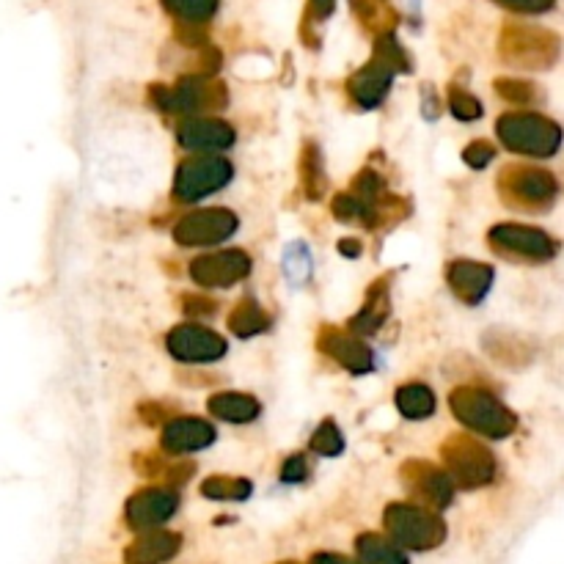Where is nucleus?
I'll list each match as a JSON object with an SVG mask.
<instances>
[{"mask_svg": "<svg viewBox=\"0 0 564 564\" xmlns=\"http://www.w3.org/2000/svg\"><path fill=\"white\" fill-rule=\"evenodd\" d=\"M496 91L504 97L507 102H515V105H529L537 94H534V86L531 83H523V80H496Z\"/></svg>", "mask_w": 564, "mask_h": 564, "instance_id": "obj_31", "label": "nucleus"}, {"mask_svg": "<svg viewBox=\"0 0 564 564\" xmlns=\"http://www.w3.org/2000/svg\"><path fill=\"white\" fill-rule=\"evenodd\" d=\"M388 534L410 551H430L446 540L443 520L419 504H391L383 515Z\"/></svg>", "mask_w": 564, "mask_h": 564, "instance_id": "obj_4", "label": "nucleus"}, {"mask_svg": "<svg viewBox=\"0 0 564 564\" xmlns=\"http://www.w3.org/2000/svg\"><path fill=\"white\" fill-rule=\"evenodd\" d=\"M339 251H342L344 256H358L361 254V245L355 243V240H342V243H339Z\"/></svg>", "mask_w": 564, "mask_h": 564, "instance_id": "obj_39", "label": "nucleus"}, {"mask_svg": "<svg viewBox=\"0 0 564 564\" xmlns=\"http://www.w3.org/2000/svg\"><path fill=\"white\" fill-rule=\"evenodd\" d=\"M388 314V292L383 287H375L369 292V300L364 303L361 314H355L350 328L355 333H375Z\"/></svg>", "mask_w": 564, "mask_h": 564, "instance_id": "obj_25", "label": "nucleus"}, {"mask_svg": "<svg viewBox=\"0 0 564 564\" xmlns=\"http://www.w3.org/2000/svg\"><path fill=\"white\" fill-rule=\"evenodd\" d=\"M498 188L504 193V199L515 207H526V210H542L551 207L556 196H559V182L551 171L542 168H507L501 174Z\"/></svg>", "mask_w": 564, "mask_h": 564, "instance_id": "obj_7", "label": "nucleus"}, {"mask_svg": "<svg viewBox=\"0 0 564 564\" xmlns=\"http://www.w3.org/2000/svg\"><path fill=\"white\" fill-rule=\"evenodd\" d=\"M441 457L446 465L443 474L449 476L452 485L465 487V490L490 485L496 476V457L487 446L468 435H449V441L443 443Z\"/></svg>", "mask_w": 564, "mask_h": 564, "instance_id": "obj_3", "label": "nucleus"}, {"mask_svg": "<svg viewBox=\"0 0 564 564\" xmlns=\"http://www.w3.org/2000/svg\"><path fill=\"white\" fill-rule=\"evenodd\" d=\"M234 168L226 157L218 155H196L185 160L177 171L174 182V196L179 201H199L210 196L215 190L229 185Z\"/></svg>", "mask_w": 564, "mask_h": 564, "instance_id": "obj_6", "label": "nucleus"}, {"mask_svg": "<svg viewBox=\"0 0 564 564\" xmlns=\"http://www.w3.org/2000/svg\"><path fill=\"white\" fill-rule=\"evenodd\" d=\"M490 245L507 256H520V259H537L548 262L559 251V243L551 234L523 226V223H498L490 229Z\"/></svg>", "mask_w": 564, "mask_h": 564, "instance_id": "obj_9", "label": "nucleus"}, {"mask_svg": "<svg viewBox=\"0 0 564 564\" xmlns=\"http://www.w3.org/2000/svg\"><path fill=\"white\" fill-rule=\"evenodd\" d=\"M309 564H361V562H353V559H347L342 553H314Z\"/></svg>", "mask_w": 564, "mask_h": 564, "instance_id": "obj_36", "label": "nucleus"}, {"mask_svg": "<svg viewBox=\"0 0 564 564\" xmlns=\"http://www.w3.org/2000/svg\"><path fill=\"white\" fill-rule=\"evenodd\" d=\"M309 474V465H306V457L303 454H292L284 468H281V479L287 482V485H295V482H303Z\"/></svg>", "mask_w": 564, "mask_h": 564, "instance_id": "obj_34", "label": "nucleus"}, {"mask_svg": "<svg viewBox=\"0 0 564 564\" xmlns=\"http://www.w3.org/2000/svg\"><path fill=\"white\" fill-rule=\"evenodd\" d=\"M449 108L460 122H474L482 116V102L476 100L474 94L457 89V86H452V91H449Z\"/></svg>", "mask_w": 564, "mask_h": 564, "instance_id": "obj_30", "label": "nucleus"}, {"mask_svg": "<svg viewBox=\"0 0 564 564\" xmlns=\"http://www.w3.org/2000/svg\"><path fill=\"white\" fill-rule=\"evenodd\" d=\"M501 144L509 152L531 157H551L562 144L559 124L545 119L540 113H504L496 124Z\"/></svg>", "mask_w": 564, "mask_h": 564, "instance_id": "obj_1", "label": "nucleus"}, {"mask_svg": "<svg viewBox=\"0 0 564 564\" xmlns=\"http://www.w3.org/2000/svg\"><path fill=\"white\" fill-rule=\"evenodd\" d=\"M355 548H358L361 564H408L405 553L380 534H361Z\"/></svg>", "mask_w": 564, "mask_h": 564, "instance_id": "obj_23", "label": "nucleus"}, {"mask_svg": "<svg viewBox=\"0 0 564 564\" xmlns=\"http://www.w3.org/2000/svg\"><path fill=\"white\" fill-rule=\"evenodd\" d=\"M402 482L410 490V496L419 498L424 509H443L452 504L454 485L441 468L424 463V460H408L402 465Z\"/></svg>", "mask_w": 564, "mask_h": 564, "instance_id": "obj_12", "label": "nucleus"}, {"mask_svg": "<svg viewBox=\"0 0 564 564\" xmlns=\"http://www.w3.org/2000/svg\"><path fill=\"white\" fill-rule=\"evenodd\" d=\"M493 157H496V146L490 144V141H476V144H471L463 152V160L471 168H485Z\"/></svg>", "mask_w": 564, "mask_h": 564, "instance_id": "obj_33", "label": "nucleus"}, {"mask_svg": "<svg viewBox=\"0 0 564 564\" xmlns=\"http://www.w3.org/2000/svg\"><path fill=\"white\" fill-rule=\"evenodd\" d=\"M300 171H303V188L309 193V199H320L322 190H325V174H322V157L314 144L306 146Z\"/></svg>", "mask_w": 564, "mask_h": 564, "instance_id": "obj_28", "label": "nucleus"}, {"mask_svg": "<svg viewBox=\"0 0 564 564\" xmlns=\"http://www.w3.org/2000/svg\"><path fill=\"white\" fill-rule=\"evenodd\" d=\"M215 441V427L204 419H174L163 430V449L171 454H188L207 449Z\"/></svg>", "mask_w": 564, "mask_h": 564, "instance_id": "obj_17", "label": "nucleus"}, {"mask_svg": "<svg viewBox=\"0 0 564 564\" xmlns=\"http://www.w3.org/2000/svg\"><path fill=\"white\" fill-rule=\"evenodd\" d=\"M284 267H287V273L292 281H306L311 273V256L309 251L303 248V245H292L287 254V262H284Z\"/></svg>", "mask_w": 564, "mask_h": 564, "instance_id": "obj_32", "label": "nucleus"}, {"mask_svg": "<svg viewBox=\"0 0 564 564\" xmlns=\"http://www.w3.org/2000/svg\"><path fill=\"white\" fill-rule=\"evenodd\" d=\"M177 504V493H171V490H160V487L138 490L127 501V523L135 531H155L160 523H166L177 512Z\"/></svg>", "mask_w": 564, "mask_h": 564, "instance_id": "obj_14", "label": "nucleus"}, {"mask_svg": "<svg viewBox=\"0 0 564 564\" xmlns=\"http://www.w3.org/2000/svg\"><path fill=\"white\" fill-rule=\"evenodd\" d=\"M311 449L317 454H322V457H336V454H342L344 438L342 432H339V427H336L331 419L322 421L320 427H317L314 438H311Z\"/></svg>", "mask_w": 564, "mask_h": 564, "instance_id": "obj_29", "label": "nucleus"}, {"mask_svg": "<svg viewBox=\"0 0 564 564\" xmlns=\"http://www.w3.org/2000/svg\"><path fill=\"white\" fill-rule=\"evenodd\" d=\"M311 12L317 20H325L333 12V0H311Z\"/></svg>", "mask_w": 564, "mask_h": 564, "instance_id": "obj_38", "label": "nucleus"}, {"mask_svg": "<svg viewBox=\"0 0 564 564\" xmlns=\"http://www.w3.org/2000/svg\"><path fill=\"white\" fill-rule=\"evenodd\" d=\"M182 548L177 531H146L124 551L127 564H163L174 559Z\"/></svg>", "mask_w": 564, "mask_h": 564, "instance_id": "obj_19", "label": "nucleus"}, {"mask_svg": "<svg viewBox=\"0 0 564 564\" xmlns=\"http://www.w3.org/2000/svg\"><path fill=\"white\" fill-rule=\"evenodd\" d=\"M501 53L509 64H518V67H551L559 53V42H556V36L542 28L509 25L501 39Z\"/></svg>", "mask_w": 564, "mask_h": 564, "instance_id": "obj_8", "label": "nucleus"}, {"mask_svg": "<svg viewBox=\"0 0 564 564\" xmlns=\"http://www.w3.org/2000/svg\"><path fill=\"white\" fill-rule=\"evenodd\" d=\"M168 353L188 364H210L226 355V339L201 325H179L168 333Z\"/></svg>", "mask_w": 564, "mask_h": 564, "instance_id": "obj_10", "label": "nucleus"}, {"mask_svg": "<svg viewBox=\"0 0 564 564\" xmlns=\"http://www.w3.org/2000/svg\"><path fill=\"white\" fill-rule=\"evenodd\" d=\"M320 347L325 353L336 358L344 369H350L353 375H366L372 369V353L358 336L353 333L336 331V328H325L320 333Z\"/></svg>", "mask_w": 564, "mask_h": 564, "instance_id": "obj_16", "label": "nucleus"}, {"mask_svg": "<svg viewBox=\"0 0 564 564\" xmlns=\"http://www.w3.org/2000/svg\"><path fill=\"white\" fill-rule=\"evenodd\" d=\"M270 322H273L270 320V314L251 298L240 300V303L234 306L232 314H229V328H232V333H237L240 339H248V336L267 331Z\"/></svg>", "mask_w": 564, "mask_h": 564, "instance_id": "obj_22", "label": "nucleus"}, {"mask_svg": "<svg viewBox=\"0 0 564 564\" xmlns=\"http://www.w3.org/2000/svg\"><path fill=\"white\" fill-rule=\"evenodd\" d=\"M179 144L204 152L229 149L234 144V130L218 119H190L179 127Z\"/></svg>", "mask_w": 564, "mask_h": 564, "instance_id": "obj_20", "label": "nucleus"}, {"mask_svg": "<svg viewBox=\"0 0 564 564\" xmlns=\"http://www.w3.org/2000/svg\"><path fill=\"white\" fill-rule=\"evenodd\" d=\"M251 273V259L245 251H218L190 262V278L207 289L232 287Z\"/></svg>", "mask_w": 564, "mask_h": 564, "instance_id": "obj_11", "label": "nucleus"}, {"mask_svg": "<svg viewBox=\"0 0 564 564\" xmlns=\"http://www.w3.org/2000/svg\"><path fill=\"white\" fill-rule=\"evenodd\" d=\"M397 408L408 419H427L435 410V394L421 383H410L397 391Z\"/></svg>", "mask_w": 564, "mask_h": 564, "instance_id": "obj_24", "label": "nucleus"}, {"mask_svg": "<svg viewBox=\"0 0 564 564\" xmlns=\"http://www.w3.org/2000/svg\"><path fill=\"white\" fill-rule=\"evenodd\" d=\"M449 405L468 430L487 435V438H507L509 432H515L518 427L512 410L504 408L485 388H454Z\"/></svg>", "mask_w": 564, "mask_h": 564, "instance_id": "obj_2", "label": "nucleus"}, {"mask_svg": "<svg viewBox=\"0 0 564 564\" xmlns=\"http://www.w3.org/2000/svg\"><path fill=\"white\" fill-rule=\"evenodd\" d=\"M446 278H449L454 298H460L468 306H476L493 287V267L471 262V259H457L446 270Z\"/></svg>", "mask_w": 564, "mask_h": 564, "instance_id": "obj_15", "label": "nucleus"}, {"mask_svg": "<svg viewBox=\"0 0 564 564\" xmlns=\"http://www.w3.org/2000/svg\"><path fill=\"white\" fill-rule=\"evenodd\" d=\"M152 94H155L157 105H160L163 111L188 113V116L207 111H221V108H226V102H229V94L223 89V83L207 78V75L182 78L174 89L155 86Z\"/></svg>", "mask_w": 564, "mask_h": 564, "instance_id": "obj_5", "label": "nucleus"}, {"mask_svg": "<svg viewBox=\"0 0 564 564\" xmlns=\"http://www.w3.org/2000/svg\"><path fill=\"white\" fill-rule=\"evenodd\" d=\"M163 6L182 23H204L215 14L218 0H163Z\"/></svg>", "mask_w": 564, "mask_h": 564, "instance_id": "obj_27", "label": "nucleus"}, {"mask_svg": "<svg viewBox=\"0 0 564 564\" xmlns=\"http://www.w3.org/2000/svg\"><path fill=\"white\" fill-rule=\"evenodd\" d=\"M504 9H512V12H523V14H540L553 9L556 0H496Z\"/></svg>", "mask_w": 564, "mask_h": 564, "instance_id": "obj_35", "label": "nucleus"}, {"mask_svg": "<svg viewBox=\"0 0 564 564\" xmlns=\"http://www.w3.org/2000/svg\"><path fill=\"white\" fill-rule=\"evenodd\" d=\"M391 78H394V69L375 58L372 64H366L364 69L355 72L347 89H350V97L361 108H377L380 102L386 100L388 89H391Z\"/></svg>", "mask_w": 564, "mask_h": 564, "instance_id": "obj_18", "label": "nucleus"}, {"mask_svg": "<svg viewBox=\"0 0 564 564\" xmlns=\"http://www.w3.org/2000/svg\"><path fill=\"white\" fill-rule=\"evenodd\" d=\"M212 416L223 421H234V424H248L259 416V402L248 394H237V391H221L207 402Z\"/></svg>", "mask_w": 564, "mask_h": 564, "instance_id": "obj_21", "label": "nucleus"}, {"mask_svg": "<svg viewBox=\"0 0 564 564\" xmlns=\"http://www.w3.org/2000/svg\"><path fill=\"white\" fill-rule=\"evenodd\" d=\"M251 490L254 487L243 476H210L201 485V493L212 501H245Z\"/></svg>", "mask_w": 564, "mask_h": 564, "instance_id": "obj_26", "label": "nucleus"}, {"mask_svg": "<svg viewBox=\"0 0 564 564\" xmlns=\"http://www.w3.org/2000/svg\"><path fill=\"white\" fill-rule=\"evenodd\" d=\"M281 564H298V562H281Z\"/></svg>", "mask_w": 564, "mask_h": 564, "instance_id": "obj_40", "label": "nucleus"}, {"mask_svg": "<svg viewBox=\"0 0 564 564\" xmlns=\"http://www.w3.org/2000/svg\"><path fill=\"white\" fill-rule=\"evenodd\" d=\"M185 309L190 311V314H212L215 311V303L207 298H188V306Z\"/></svg>", "mask_w": 564, "mask_h": 564, "instance_id": "obj_37", "label": "nucleus"}, {"mask_svg": "<svg viewBox=\"0 0 564 564\" xmlns=\"http://www.w3.org/2000/svg\"><path fill=\"white\" fill-rule=\"evenodd\" d=\"M237 232V215L229 210H201L190 212L174 229L177 243L182 245H212L229 240Z\"/></svg>", "mask_w": 564, "mask_h": 564, "instance_id": "obj_13", "label": "nucleus"}]
</instances>
